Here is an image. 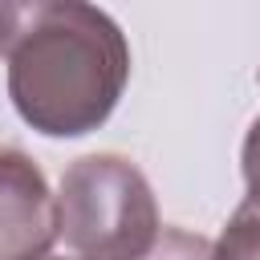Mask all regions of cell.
Instances as JSON below:
<instances>
[{
    "instance_id": "6da1fadb",
    "label": "cell",
    "mask_w": 260,
    "mask_h": 260,
    "mask_svg": "<svg viewBox=\"0 0 260 260\" xmlns=\"http://www.w3.org/2000/svg\"><path fill=\"white\" fill-rule=\"evenodd\" d=\"M130 77V45L89 0H49L8 53V98L45 138L98 130Z\"/></svg>"
},
{
    "instance_id": "7a4b0ae2",
    "label": "cell",
    "mask_w": 260,
    "mask_h": 260,
    "mask_svg": "<svg viewBox=\"0 0 260 260\" xmlns=\"http://www.w3.org/2000/svg\"><path fill=\"white\" fill-rule=\"evenodd\" d=\"M57 232L85 260H142L162 223L154 191L130 158L85 154L61 179Z\"/></svg>"
},
{
    "instance_id": "3957f363",
    "label": "cell",
    "mask_w": 260,
    "mask_h": 260,
    "mask_svg": "<svg viewBox=\"0 0 260 260\" xmlns=\"http://www.w3.org/2000/svg\"><path fill=\"white\" fill-rule=\"evenodd\" d=\"M57 236V195L45 175L16 146H0V260H41Z\"/></svg>"
},
{
    "instance_id": "277c9868",
    "label": "cell",
    "mask_w": 260,
    "mask_h": 260,
    "mask_svg": "<svg viewBox=\"0 0 260 260\" xmlns=\"http://www.w3.org/2000/svg\"><path fill=\"white\" fill-rule=\"evenodd\" d=\"M215 260H260V211L256 207H240L223 236L215 240Z\"/></svg>"
},
{
    "instance_id": "5b68a950",
    "label": "cell",
    "mask_w": 260,
    "mask_h": 260,
    "mask_svg": "<svg viewBox=\"0 0 260 260\" xmlns=\"http://www.w3.org/2000/svg\"><path fill=\"white\" fill-rule=\"evenodd\" d=\"M142 260H215V244L183 228H162Z\"/></svg>"
},
{
    "instance_id": "8992f818",
    "label": "cell",
    "mask_w": 260,
    "mask_h": 260,
    "mask_svg": "<svg viewBox=\"0 0 260 260\" xmlns=\"http://www.w3.org/2000/svg\"><path fill=\"white\" fill-rule=\"evenodd\" d=\"M49 0H0V57L12 53L16 37L24 32V24L45 8Z\"/></svg>"
},
{
    "instance_id": "52a82bcc",
    "label": "cell",
    "mask_w": 260,
    "mask_h": 260,
    "mask_svg": "<svg viewBox=\"0 0 260 260\" xmlns=\"http://www.w3.org/2000/svg\"><path fill=\"white\" fill-rule=\"evenodd\" d=\"M244 187H248V207L260 211V118L248 126V138H244Z\"/></svg>"
},
{
    "instance_id": "ba28073f",
    "label": "cell",
    "mask_w": 260,
    "mask_h": 260,
    "mask_svg": "<svg viewBox=\"0 0 260 260\" xmlns=\"http://www.w3.org/2000/svg\"><path fill=\"white\" fill-rule=\"evenodd\" d=\"M41 260H65V256H41ZM69 260H85V256H69Z\"/></svg>"
}]
</instances>
